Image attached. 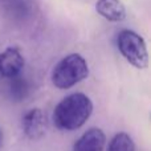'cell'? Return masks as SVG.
<instances>
[{
  "label": "cell",
  "instance_id": "obj_1",
  "mask_svg": "<svg viewBox=\"0 0 151 151\" xmlns=\"http://www.w3.org/2000/svg\"><path fill=\"white\" fill-rule=\"evenodd\" d=\"M93 113V102L86 94L73 93L57 104L53 111V123L57 129L73 131L80 129Z\"/></svg>",
  "mask_w": 151,
  "mask_h": 151
},
{
  "label": "cell",
  "instance_id": "obj_2",
  "mask_svg": "<svg viewBox=\"0 0 151 151\" xmlns=\"http://www.w3.org/2000/svg\"><path fill=\"white\" fill-rule=\"evenodd\" d=\"M89 76L86 60L78 53H72L61 58L52 72V82L61 90L73 88Z\"/></svg>",
  "mask_w": 151,
  "mask_h": 151
},
{
  "label": "cell",
  "instance_id": "obj_3",
  "mask_svg": "<svg viewBox=\"0 0 151 151\" xmlns=\"http://www.w3.org/2000/svg\"><path fill=\"white\" fill-rule=\"evenodd\" d=\"M117 47L119 53L129 64L137 69L149 66V52L143 37L131 29H122L117 36Z\"/></svg>",
  "mask_w": 151,
  "mask_h": 151
},
{
  "label": "cell",
  "instance_id": "obj_4",
  "mask_svg": "<svg viewBox=\"0 0 151 151\" xmlns=\"http://www.w3.org/2000/svg\"><path fill=\"white\" fill-rule=\"evenodd\" d=\"M24 68V57L15 47H9L0 53V76L4 78H12L20 76Z\"/></svg>",
  "mask_w": 151,
  "mask_h": 151
},
{
  "label": "cell",
  "instance_id": "obj_5",
  "mask_svg": "<svg viewBox=\"0 0 151 151\" xmlns=\"http://www.w3.org/2000/svg\"><path fill=\"white\" fill-rule=\"evenodd\" d=\"M21 126L27 138L40 139L47 131V115L41 109H31L24 114Z\"/></svg>",
  "mask_w": 151,
  "mask_h": 151
},
{
  "label": "cell",
  "instance_id": "obj_6",
  "mask_svg": "<svg viewBox=\"0 0 151 151\" xmlns=\"http://www.w3.org/2000/svg\"><path fill=\"white\" fill-rule=\"evenodd\" d=\"M106 137L98 127L89 129L74 143L73 151H104Z\"/></svg>",
  "mask_w": 151,
  "mask_h": 151
},
{
  "label": "cell",
  "instance_id": "obj_7",
  "mask_svg": "<svg viewBox=\"0 0 151 151\" xmlns=\"http://www.w3.org/2000/svg\"><path fill=\"white\" fill-rule=\"evenodd\" d=\"M96 11L111 23L122 21L126 17V8L121 0H97Z\"/></svg>",
  "mask_w": 151,
  "mask_h": 151
},
{
  "label": "cell",
  "instance_id": "obj_8",
  "mask_svg": "<svg viewBox=\"0 0 151 151\" xmlns=\"http://www.w3.org/2000/svg\"><path fill=\"white\" fill-rule=\"evenodd\" d=\"M107 151H135V145L127 133H118L110 141Z\"/></svg>",
  "mask_w": 151,
  "mask_h": 151
},
{
  "label": "cell",
  "instance_id": "obj_9",
  "mask_svg": "<svg viewBox=\"0 0 151 151\" xmlns=\"http://www.w3.org/2000/svg\"><path fill=\"white\" fill-rule=\"evenodd\" d=\"M28 90H29L28 82H27L24 78H21L20 76L12 78L11 85H9V91L13 98H16V99L24 98V97L27 96V93H28Z\"/></svg>",
  "mask_w": 151,
  "mask_h": 151
},
{
  "label": "cell",
  "instance_id": "obj_10",
  "mask_svg": "<svg viewBox=\"0 0 151 151\" xmlns=\"http://www.w3.org/2000/svg\"><path fill=\"white\" fill-rule=\"evenodd\" d=\"M1 143H3V131L0 129V147H1Z\"/></svg>",
  "mask_w": 151,
  "mask_h": 151
}]
</instances>
